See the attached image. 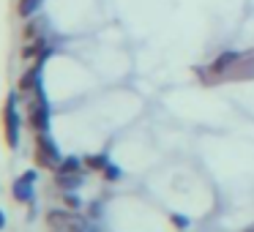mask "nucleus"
<instances>
[{
	"mask_svg": "<svg viewBox=\"0 0 254 232\" xmlns=\"http://www.w3.org/2000/svg\"><path fill=\"white\" fill-rule=\"evenodd\" d=\"M28 123L39 134L50 128V101H47V93L41 85L28 93Z\"/></svg>",
	"mask_w": 254,
	"mask_h": 232,
	"instance_id": "1",
	"label": "nucleus"
},
{
	"mask_svg": "<svg viewBox=\"0 0 254 232\" xmlns=\"http://www.w3.org/2000/svg\"><path fill=\"white\" fill-rule=\"evenodd\" d=\"M61 161H63V156L58 150V145L52 142V137L47 131H41L36 137V164L44 167V170H58Z\"/></svg>",
	"mask_w": 254,
	"mask_h": 232,
	"instance_id": "2",
	"label": "nucleus"
},
{
	"mask_svg": "<svg viewBox=\"0 0 254 232\" xmlns=\"http://www.w3.org/2000/svg\"><path fill=\"white\" fill-rule=\"evenodd\" d=\"M3 131H6V145L17 148L19 145V112H17V93H8L3 104Z\"/></svg>",
	"mask_w": 254,
	"mask_h": 232,
	"instance_id": "3",
	"label": "nucleus"
},
{
	"mask_svg": "<svg viewBox=\"0 0 254 232\" xmlns=\"http://www.w3.org/2000/svg\"><path fill=\"white\" fill-rule=\"evenodd\" d=\"M243 79H254V50L252 52H238L235 63L227 68L221 82H243Z\"/></svg>",
	"mask_w": 254,
	"mask_h": 232,
	"instance_id": "4",
	"label": "nucleus"
},
{
	"mask_svg": "<svg viewBox=\"0 0 254 232\" xmlns=\"http://www.w3.org/2000/svg\"><path fill=\"white\" fill-rule=\"evenodd\" d=\"M47 224H50V232H82L85 230L79 216L66 213V210H50Z\"/></svg>",
	"mask_w": 254,
	"mask_h": 232,
	"instance_id": "5",
	"label": "nucleus"
},
{
	"mask_svg": "<svg viewBox=\"0 0 254 232\" xmlns=\"http://www.w3.org/2000/svg\"><path fill=\"white\" fill-rule=\"evenodd\" d=\"M33 183H36V170H28V172H22V177H19L17 183H14V199L17 202H33Z\"/></svg>",
	"mask_w": 254,
	"mask_h": 232,
	"instance_id": "6",
	"label": "nucleus"
},
{
	"mask_svg": "<svg viewBox=\"0 0 254 232\" xmlns=\"http://www.w3.org/2000/svg\"><path fill=\"white\" fill-rule=\"evenodd\" d=\"M39 85H41V66L36 63V66H33V68H28V71H25V77L19 79V93L28 96L30 90H36Z\"/></svg>",
	"mask_w": 254,
	"mask_h": 232,
	"instance_id": "7",
	"label": "nucleus"
},
{
	"mask_svg": "<svg viewBox=\"0 0 254 232\" xmlns=\"http://www.w3.org/2000/svg\"><path fill=\"white\" fill-rule=\"evenodd\" d=\"M79 167H82V161L77 159V156H66V159L61 161V164H58V175H77L79 172Z\"/></svg>",
	"mask_w": 254,
	"mask_h": 232,
	"instance_id": "8",
	"label": "nucleus"
},
{
	"mask_svg": "<svg viewBox=\"0 0 254 232\" xmlns=\"http://www.w3.org/2000/svg\"><path fill=\"white\" fill-rule=\"evenodd\" d=\"M107 164H110L107 153H93V156H88V159H85V167H88V170H93V172H104Z\"/></svg>",
	"mask_w": 254,
	"mask_h": 232,
	"instance_id": "9",
	"label": "nucleus"
},
{
	"mask_svg": "<svg viewBox=\"0 0 254 232\" xmlns=\"http://www.w3.org/2000/svg\"><path fill=\"white\" fill-rule=\"evenodd\" d=\"M55 183H58L61 188H66V191H74V188L82 186V177H79V172H77V175H58Z\"/></svg>",
	"mask_w": 254,
	"mask_h": 232,
	"instance_id": "10",
	"label": "nucleus"
},
{
	"mask_svg": "<svg viewBox=\"0 0 254 232\" xmlns=\"http://www.w3.org/2000/svg\"><path fill=\"white\" fill-rule=\"evenodd\" d=\"M63 202H66L68 210H79V208H82V199H79L74 191H66V194H63Z\"/></svg>",
	"mask_w": 254,
	"mask_h": 232,
	"instance_id": "11",
	"label": "nucleus"
},
{
	"mask_svg": "<svg viewBox=\"0 0 254 232\" xmlns=\"http://www.w3.org/2000/svg\"><path fill=\"white\" fill-rule=\"evenodd\" d=\"M36 8H39V0H22V3H19V14H22V17H30Z\"/></svg>",
	"mask_w": 254,
	"mask_h": 232,
	"instance_id": "12",
	"label": "nucleus"
},
{
	"mask_svg": "<svg viewBox=\"0 0 254 232\" xmlns=\"http://www.w3.org/2000/svg\"><path fill=\"white\" fill-rule=\"evenodd\" d=\"M121 175H123V172H121V167H115V164H107V170H104V177H107L110 183H115Z\"/></svg>",
	"mask_w": 254,
	"mask_h": 232,
	"instance_id": "13",
	"label": "nucleus"
},
{
	"mask_svg": "<svg viewBox=\"0 0 254 232\" xmlns=\"http://www.w3.org/2000/svg\"><path fill=\"white\" fill-rule=\"evenodd\" d=\"M170 221L178 227V230H186V227H189V219H186V216H181V213H172Z\"/></svg>",
	"mask_w": 254,
	"mask_h": 232,
	"instance_id": "14",
	"label": "nucleus"
},
{
	"mask_svg": "<svg viewBox=\"0 0 254 232\" xmlns=\"http://www.w3.org/2000/svg\"><path fill=\"white\" fill-rule=\"evenodd\" d=\"M3 227H6V213L0 210V230H3Z\"/></svg>",
	"mask_w": 254,
	"mask_h": 232,
	"instance_id": "15",
	"label": "nucleus"
},
{
	"mask_svg": "<svg viewBox=\"0 0 254 232\" xmlns=\"http://www.w3.org/2000/svg\"><path fill=\"white\" fill-rule=\"evenodd\" d=\"M82 232H88V230H82Z\"/></svg>",
	"mask_w": 254,
	"mask_h": 232,
	"instance_id": "16",
	"label": "nucleus"
}]
</instances>
